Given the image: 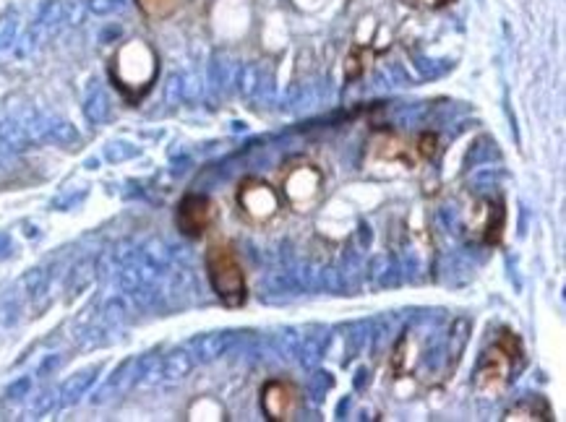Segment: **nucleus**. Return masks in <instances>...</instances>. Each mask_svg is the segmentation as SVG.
Instances as JSON below:
<instances>
[{
  "instance_id": "obj_1",
  "label": "nucleus",
  "mask_w": 566,
  "mask_h": 422,
  "mask_svg": "<svg viewBox=\"0 0 566 422\" xmlns=\"http://www.w3.org/2000/svg\"><path fill=\"white\" fill-rule=\"evenodd\" d=\"M157 71H159V63H157L155 50L141 40L125 42L110 63V79H113L115 89L134 104L141 102L144 94L152 89Z\"/></svg>"
},
{
  "instance_id": "obj_4",
  "label": "nucleus",
  "mask_w": 566,
  "mask_h": 422,
  "mask_svg": "<svg viewBox=\"0 0 566 422\" xmlns=\"http://www.w3.org/2000/svg\"><path fill=\"white\" fill-rule=\"evenodd\" d=\"M282 190L279 196L288 201L295 211H310V209L319 204L321 193H324V172L319 165H313L310 159L295 156L285 162L282 172Z\"/></svg>"
},
{
  "instance_id": "obj_8",
  "label": "nucleus",
  "mask_w": 566,
  "mask_h": 422,
  "mask_svg": "<svg viewBox=\"0 0 566 422\" xmlns=\"http://www.w3.org/2000/svg\"><path fill=\"white\" fill-rule=\"evenodd\" d=\"M475 214H478V222H475L473 227H475V232H480V240H483L485 245H498L501 237H504V227H506L504 201L483 198V201H478Z\"/></svg>"
},
{
  "instance_id": "obj_2",
  "label": "nucleus",
  "mask_w": 566,
  "mask_h": 422,
  "mask_svg": "<svg viewBox=\"0 0 566 422\" xmlns=\"http://www.w3.org/2000/svg\"><path fill=\"white\" fill-rule=\"evenodd\" d=\"M522 341L512 331H501L496 341L483 352V357L475 368V391L483 396H498L506 391L514 373L522 365Z\"/></svg>"
},
{
  "instance_id": "obj_10",
  "label": "nucleus",
  "mask_w": 566,
  "mask_h": 422,
  "mask_svg": "<svg viewBox=\"0 0 566 422\" xmlns=\"http://www.w3.org/2000/svg\"><path fill=\"white\" fill-rule=\"evenodd\" d=\"M139 10L144 13L146 19L152 21H165L173 13H178V8L183 6V0H136Z\"/></svg>"
},
{
  "instance_id": "obj_12",
  "label": "nucleus",
  "mask_w": 566,
  "mask_h": 422,
  "mask_svg": "<svg viewBox=\"0 0 566 422\" xmlns=\"http://www.w3.org/2000/svg\"><path fill=\"white\" fill-rule=\"evenodd\" d=\"M402 3L410 6V8H418V10H439V8H443V6L454 3V0H402Z\"/></svg>"
},
{
  "instance_id": "obj_5",
  "label": "nucleus",
  "mask_w": 566,
  "mask_h": 422,
  "mask_svg": "<svg viewBox=\"0 0 566 422\" xmlns=\"http://www.w3.org/2000/svg\"><path fill=\"white\" fill-rule=\"evenodd\" d=\"M237 209L251 225H269L282 209V196L261 177H243L237 183Z\"/></svg>"
},
{
  "instance_id": "obj_3",
  "label": "nucleus",
  "mask_w": 566,
  "mask_h": 422,
  "mask_svg": "<svg viewBox=\"0 0 566 422\" xmlns=\"http://www.w3.org/2000/svg\"><path fill=\"white\" fill-rule=\"evenodd\" d=\"M206 277L214 289V295L222 300L225 308H240L248 300L246 271L237 258L233 243L214 240L206 247Z\"/></svg>"
},
{
  "instance_id": "obj_9",
  "label": "nucleus",
  "mask_w": 566,
  "mask_h": 422,
  "mask_svg": "<svg viewBox=\"0 0 566 422\" xmlns=\"http://www.w3.org/2000/svg\"><path fill=\"white\" fill-rule=\"evenodd\" d=\"M506 422H548L553 420V412L543 396H533L527 402L514 404L504 417Z\"/></svg>"
},
{
  "instance_id": "obj_6",
  "label": "nucleus",
  "mask_w": 566,
  "mask_h": 422,
  "mask_svg": "<svg viewBox=\"0 0 566 422\" xmlns=\"http://www.w3.org/2000/svg\"><path fill=\"white\" fill-rule=\"evenodd\" d=\"M303 407L298 386L290 383L288 378H272L261 389V409L272 422H290Z\"/></svg>"
},
{
  "instance_id": "obj_7",
  "label": "nucleus",
  "mask_w": 566,
  "mask_h": 422,
  "mask_svg": "<svg viewBox=\"0 0 566 422\" xmlns=\"http://www.w3.org/2000/svg\"><path fill=\"white\" fill-rule=\"evenodd\" d=\"M217 222V206L212 198L198 196V193H188L183 196V201L178 204L175 211V225L191 240L204 237Z\"/></svg>"
},
{
  "instance_id": "obj_11",
  "label": "nucleus",
  "mask_w": 566,
  "mask_h": 422,
  "mask_svg": "<svg viewBox=\"0 0 566 422\" xmlns=\"http://www.w3.org/2000/svg\"><path fill=\"white\" fill-rule=\"evenodd\" d=\"M412 149H415V154L420 156V159H433V156H436V149H439V136H436V133H420Z\"/></svg>"
}]
</instances>
